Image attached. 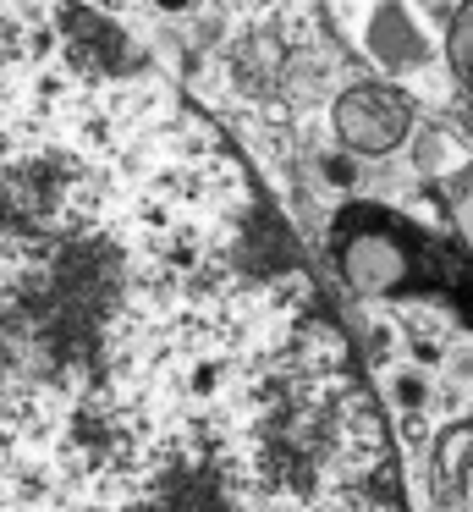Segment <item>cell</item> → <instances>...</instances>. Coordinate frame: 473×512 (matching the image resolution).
<instances>
[{
	"instance_id": "obj_1",
	"label": "cell",
	"mask_w": 473,
	"mask_h": 512,
	"mask_svg": "<svg viewBox=\"0 0 473 512\" xmlns=\"http://www.w3.org/2000/svg\"><path fill=\"white\" fill-rule=\"evenodd\" d=\"M0 512H413L259 171L83 0H0Z\"/></svg>"
},
{
	"instance_id": "obj_2",
	"label": "cell",
	"mask_w": 473,
	"mask_h": 512,
	"mask_svg": "<svg viewBox=\"0 0 473 512\" xmlns=\"http://www.w3.org/2000/svg\"><path fill=\"white\" fill-rule=\"evenodd\" d=\"M330 127H336L347 155H391L413 138V100L402 94L396 78H358L336 94Z\"/></svg>"
},
{
	"instance_id": "obj_3",
	"label": "cell",
	"mask_w": 473,
	"mask_h": 512,
	"mask_svg": "<svg viewBox=\"0 0 473 512\" xmlns=\"http://www.w3.org/2000/svg\"><path fill=\"white\" fill-rule=\"evenodd\" d=\"M336 259H341L347 287L352 292H369V298L402 287V276H407V248H402V237L385 232V226H358V232H341L336 237Z\"/></svg>"
},
{
	"instance_id": "obj_4",
	"label": "cell",
	"mask_w": 473,
	"mask_h": 512,
	"mask_svg": "<svg viewBox=\"0 0 473 512\" xmlns=\"http://www.w3.org/2000/svg\"><path fill=\"white\" fill-rule=\"evenodd\" d=\"M363 50H369V61L385 72V78H407V72L429 67V39H424V28L407 17L402 0H385V6L369 12Z\"/></svg>"
},
{
	"instance_id": "obj_5",
	"label": "cell",
	"mask_w": 473,
	"mask_h": 512,
	"mask_svg": "<svg viewBox=\"0 0 473 512\" xmlns=\"http://www.w3.org/2000/svg\"><path fill=\"white\" fill-rule=\"evenodd\" d=\"M468 446H473V430H468V424H451V430L440 435V452H435L440 507H451V501L462 507V490H468Z\"/></svg>"
},
{
	"instance_id": "obj_6",
	"label": "cell",
	"mask_w": 473,
	"mask_h": 512,
	"mask_svg": "<svg viewBox=\"0 0 473 512\" xmlns=\"http://www.w3.org/2000/svg\"><path fill=\"white\" fill-rule=\"evenodd\" d=\"M385 402L396 413H424L429 408V375L424 369H385Z\"/></svg>"
},
{
	"instance_id": "obj_7",
	"label": "cell",
	"mask_w": 473,
	"mask_h": 512,
	"mask_svg": "<svg viewBox=\"0 0 473 512\" xmlns=\"http://www.w3.org/2000/svg\"><path fill=\"white\" fill-rule=\"evenodd\" d=\"M446 61H451V78H457V89H468V83H473V12H468V6H457V17H451Z\"/></svg>"
},
{
	"instance_id": "obj_8",
	"label": "cell",
	"mask_w": 473,
	"mask_h": 512,
	"mask_svg": "<svg viewBox=\"0 0 473 512\" xmlns=\"http://www.w3.org/2000/svg\"><path fill=\"white\" fill-rule=\"evenodd\" d=\"M413 160L418 171H451V160L462 166V144H451V133H429L413 144Z\"/></svg>"
},
{
	"instance_id": "obj_9",
	"label": "cell",
	"mask_w": 473,
	"mask_h": 512,
	"mask_svg": "<svg viewBox=\"0 0 473 512\" xmlns=\"http://www.w3.org/2000/svg\"><path fill=\"white\" fill-rule=\"evenodd\" d=\"M319 182L325 188H358L363 182V166H358V155H347V149H330V155H319Z\"/></svg>"
},
{
	"instance_id": "obj_10",
	"label": "cell",
	"mask_w": 473,
	"mask_h": 512,
	"mask_svg": "<svg viewBox=\"0 0 473 512\" xmlns=\"http://www.w3.org/2000/svg\"><path fill=\"white\" fill-rule=\"evenodd\" d=\"M149 6H154L160 17H187V12L198 6V0H149Z\"/></svg>"
}]
</instances>
